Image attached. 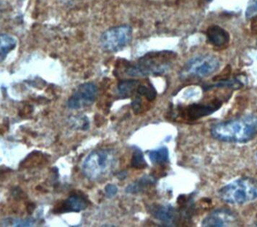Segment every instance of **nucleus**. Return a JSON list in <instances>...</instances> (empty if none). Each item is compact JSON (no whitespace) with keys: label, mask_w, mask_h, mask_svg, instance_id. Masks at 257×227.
I'll return each mask as SVG.
<instances>
[{"label":"nucleus","mask_w":257,"mask_h":227,"mask_svg":"<svg viewBox=\"0 0 257 227\" xmlns=\"http://www.w3.org/2000/svg\"><path fill=\"white\" fill-rule=\"evenodd\" d=\"M211 135L223 142L245 144L257 136V117L243 116L216 123L211 128Z\"/></svg>","instance_id":"nucleus-1"},{"label":"nucleus","mask_w":257,"mask_h":227,"mask_svg":"<svg viewBox=\"0 0 257 227\" xmlns=\"http://www.w3.org/2000/svg\"><path fill=\"white\" fill-rule=\"evenodd\" d=\"M219 196L225 203L242 205L257 199V180L243 177L232 181L219 190Z\"/></svg>","instance_id":"nucleus-2"},{"label":"nucleus","mask_w":257,"mask_h":227,"mask_svg":"<svg viewBox=\"0 0 257 227\" xmlns=\"http://www.w3.org/2000/svg\"><path fill=\"white\" fill-rule=\"evenodd\" d=\"M175 57L170 52L147 54L140 59L138 64L130 66L126 69V73L133 77L162 75L170 70L171 62Z\"/></svg>","instance_id":"nucleus-3"},{"label":"nucleus","mask_w":257,"mask_h":227,"mask_svg":"<svg viewBox=\"0 0 257 227\" xmlns=\"http://www.w3.org/2000/svg\"><path fill=\"white\" fill-rule=\"evenodd\" d=\"M116 163L113 151L98 149L92 151L82 164V172L90 180H96L108 173Z\"/></svg>","instance_id":"nucleus-4"},{"label":"nucleus","mask_w":257,"mask_h":227,"mask_svg":"<svg viewBox=\"0 0 257 227\" xmlns=\"http://www.w3.org/2000/svg\"><path fill=\"white\" fill-rule=\"evenodd\" d=\"M220 67V61L211 55H201L190 59L181 71L184 79H202L216 72Z\"/></svg>","instance_id":"nucleus-5"},{"label":"nucleus","mask_w":257,"mask_h":227,"mask_svg":"<svg viewBox=\"0 0 257 227\" xmlns=\"http://www.w3.org/2000/svg\"><path fill=\"white\" fill-rule=\"evenodd\" d=\"M133 38V29L128 26H120L105 31L100 37L102 49L106 52L113 53L127 47Z\"/></svg>","instance_id":"nucleus-6"},{"label":"nucleus","mask_w":257,"mask_h":227,"mask_svg":"<svg viewBox=\"0 0 257 227\" xmlns=\"http://www.w3.org/2000/svg\"><path fill=\"white\" fill-rule=\"evenodd\" d=\"M98 95L96 85L87 82L79 85L69 98L67 105L72 110L81 109L93 104Z\"/></svg>","instance_id":"nucleus-7"},{"label":"nucleus","mask_w":257,"mask_h":227,"mask_svg":"<svg viewBox=\"0 0 257 227\" xmlns=\"http://www.w3.org/2000/svg\"><path fill=\"white\" fill-rule=\"evenodd\" d=\"M222 102L219 100H213L207 103L193 104L179 109L181 116L189 121H195L202 117L212 114L221 107Z\"/></svg>","instance_id":"nucleus-8"},{"label":"nucleus","mask_w":257,"mask_h":227,"mask_svg":"<svg viewBox=\"0 0 257 227\" xmlns=\"http://www.w3.org/2000/svg\"><path fill=\"white\" fill-rule=\"evenodd\" d=\"M88 199L83 195L75 193L55 207L54 213H70V212L79 213L82 210L86 209L87 207L88 206Z\"/></svg>","instance_id":"nucleus-9"},{"label":"nucleus","mask_w":257,"mask_h":227,"mask_svg":"<svg viewBox=\"0 0 257 227\" xmlns=\"http://www.w3.org/2000/svg\"><path fill=\"white\" fill-rule=\"evenodd\" d=\"M236 221V217L233 212L227 209H219L212 212L205 217L202 221V226H229Z\"/></svg>","instance_id":"nucleus-10"},{"label":"nucleus","mask_w":257,"mask_h":227,"mask_svg":"<svg viewBox=\"0 0 257 227\" xmlns=\"http://www.w3.org/2000/svg\"><path fill=\"white\" fill-rule=\"evenodd\" d=\"M151 213L154 218L162 221L168 226L175 224L176 210L171 205H153L151 208Z\"/></svg>","instance_id":"nucleus-11"},{"label":"nucleus","mask_w":257,"mask_h":227,"mask_svg":"<svg viewBox=\"0 0 257 227\" xmlns=\"http://www.w3.org/2000/svg\"><path fill=\"white\" fill-rule=\"evenodd\" d=\"M207 36L211 44L217 47H223L230 40L228 33L218 26L209 27L207 31Z\"/></svg>","instance_id":"nucleus-12"},{"label":"nucleus","mask_w":257,"mask_h":227,"mask_svg":"<svg viewBox=\"0 0 257 227\" xmlns=\"http://www.w3.org/2000/svg\"><path fill=\"white\" fill-rule=\"evenodd\" d=\"M156 179L152 175H144L141 179L130 184L126 188L127 193H139L146 190L148 187L153 186L156 183Z\"/></svg>","instance_id":"nucleus-13"},{"label":"nucleus","mask_w":257,"mask_h":227,"mask_svg":"<svg viewBox=\"0 0 257 227\" xmlns=\"http://www.w3.org/2000/svg\"><path fill=\"white\" fill-rule=\"evenodd\" d=\"M0 56H1V62L6 59L7 56L10 52H12L13 49L17 45V41L13 36L8 34H1L0 37Z\"/></svg>","instance_id":"nucleus-14"},{"label":"nucleus","mask_w":257,"mask_h":227,"mask_svg":"<svg viewBox=\"0 0 257 227\" xmlns=\"http://www.w3.org/2000/svg\"><path fill=\"white\" fill-rule=\"evenodd\" d=\"M140 85L141 84L137 80H130L121 82L118 85V93L123 98H130L134 93L135 90L138 91V88Z\"/></svg>","instance_id":"nucleus-15"},{"label":"nucleus","mask_w":257,"mask_h":227,"mask_svg":"<svg viewBox=\"0 0 257 227\" xmlns=\"http://www.w3.org/2000/svg\"><path fill=\"white\" fill-rule=\"evenodd\" d=\"M150 160L153 164H162L166 163L169 159V151L167 147L163 146L156 150L151 151L148 154Z\"/></svg>","instance_id":"nucleus-16"},{"label":"nucleus","mask_w":257,"mask_h":227,"mask_svg":"<svg viewBox=\"0 0 257 227\" xmlns=\"http://www.w3.org/2000/svg\"><path fill=\"white\" fill-rule=\"evenodd\" d=\"M132 167L135 169H144L148 167L143 151L138 147L135 148L131 161Z\"/></svg>","instance_id":"nucleus-17"},{"label":"nucleus","mask_w":257,"mask_h":227,"mask_svg":"<svg viewBox=\"0 0 257 227\" xmlns=\"http://www.w3.org/2000/svg\"><path fill=\"white\" fill-rule=\"evenodd\" d=\"M137 92H138L139 95L146 97L147 99L150 100V101H152V100H154L156 98V95H157V93H156L154 87L151 84H150L148 86L140 85Z\"/></svg>","instance_id":"nucleus-18"},{"label":"nucleus","mask_w":257,"mask_h":227,"mask_svg":"<svg viewBox=\"0 0 257 227\" xmlns=\"http://www.w3.org/2000/svg\"><path fill=\"white\" fill-rule=\"evenodd\" d=\"M242 86L241 82L237 80H223V81L217 82L214 85H211L207 89H211L212 88H227L238 89Z\"/></svg>","instance_id":"nucleus-19"},{"label":"nucleus","mask_w":257,"mask_h":227,"mask_svg":"<svg viewBox=\"0 0 257 227\" xmlns=\"http://www.w3.org/2000/svg\"><path fill=\"white\" fill-rule=\"evenodd\" d=\"M257 15V0H251L245 11V17L253 18Z\"/></svg>","instance_id":"nucleus-20"},{"label":"nucleus","mask_w":257,"mask_h":227,"mask_svg":"<svg viewBox=\"0 0 257 227\" xmlns=\"http://www.w3.org/2000/svg\"><path fill=\"white\" fill-rule=\"evenodd\" d=\"M117 192H118V188L116 185H113V184H108L105 187V193L107 198H113L116 195Z\"/></svg>","instance_id":"nucleus-21"},{"label":"nucleus","mask_w":257,"mask_h":227,"mask_svg":"<svg viewBox=\"0 0 257 227\" xmlns=\"http://www.w3.org/2000/svg\"><path fill=\"white\" fill-rule=\"evenodd\" d=\"M34 222L32 219L14 220L13 225L14 226H31Z\"/></svg>","instance_id":"nucleus-22"},{"label":"nucleus","mask_w":257,"mask_h":227,"mask_svg":"<svg viewBox=\"0 0 257 227\" xmlns=\"http://www.w3.org/2000/svg\"><path fill=\"white\" fill-rule=\"evenodd\" d=\"M142 106V100L141 97L138 96L135 98V99L133 100L132 103V107H133V111L135 113L138 114L141 111Z\"/></svg>","instance_id":"nucleus-23"},{"label":"nucleus","mask_w":257,"mask_h":227,"mask_svg":"<svg viewBox=\"0 0 257 227\" xmlns=\"http://www.w3.org/2000/svg\"><path fill=\"white\" fill-rule=\"evenodd\" d=\"M126 173L125 172H120L118 175V178L120 179V180H123V179L126 178Z\"/></svg>","instance_id":"nucleus-24"},{"label":"nucleus","mask_w":257,"mask_h":227,"mask_svg":"<svg viewBox=\"0 0 257 227\" xmlns=\"http://www.w3.org/2000/svg\"><path fill=\"white\" fill-rule=\"evenodd\" d=\"M207 1H209V2H210V1H211V0H207Z\"/></svg>","instance_id":"nucleus-25"},{"label":"nucleus","mask_w":257,"mask_h":227,"mask_svg":"<svg viewBox=\"0 0 257 227\" xmlns=\"http://www.w3.org/2000/svg\"><path fill=\"white\" fill-rule=\"evenodd\" d=\"M256 159H257V154H256Z\"/></svg>","instance_id":"nucleus-26"}]
</instances>
